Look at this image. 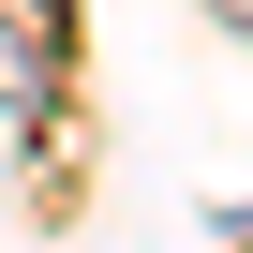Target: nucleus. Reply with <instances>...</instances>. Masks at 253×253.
<instances>
[{
    "label": "nucleus",
    "mask_w": 253,
    "mask_h": 253,
    "mask_svg": "<svg viewBox=\"0 0 253 253\" xmlns=\"http://www.w3.org/2000/svg\"><path fill=\"white\" fill-rule=\"evenodd\" d=\"M209 15H223V30H253V0H209Z\"/></svg>",
    "instance_id": "nucleus-1"
}]
</instances>
